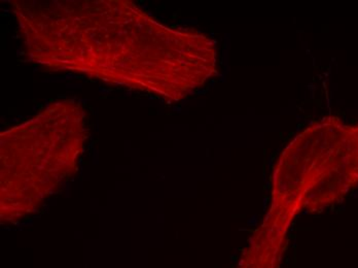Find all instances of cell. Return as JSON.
<instances>
[{
  "label": "cell",
  "instance_id": "obj_2",
  "mask_svg": "<svg viewBox=\"0 0 358 268\" xmlns=\"http://www.w3.org/2000/svg\"><path fill=\"white\" fill-rule=\"evenodd\" d=\"M85 111L55 102L1 134V219L15 221L37 210L76 171L84 151Z\"/></svg>",
  "mask_w": 358,
  "mask_h": 268
},
{
  "label": "cell",
  "instance_id": "obj_3",
  "mask_svg": "<svg viewBox=\"0 0 358 268\" xmlns=\"http://www.w3.org/2000/svg\"><path fill=\"white\" fill-rule=\"evenodd\" d=\"M270 211L292 219L301 209L322 211L358 185V124L325 118L299 134L281 155Z\"/></svg>",
  "mask_w": 358,
  "mask_h": 268
},
{
  "label": "cell",
  "instance_id": "obj_1",
  "mask_svg": "<svg viewBox=\"0 0 358 268\" xmlns=\"http://www.w3.org/2000/svg\"><path fill=\"white\" fill-rule=\"evenodd\" d=\"M26 53L53 69L180 100L216 73L215 43L131 1H14Z\"/></svg>",
  "mask_w": 358,
  "mask_h": 268
}]
</instances>
